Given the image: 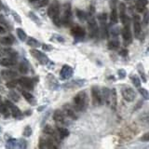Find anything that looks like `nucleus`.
<instances>
[{
	"label": "nucleus",
	"instance_id": "obj_31",
	"mask_svg": "<svg viewBox=\"0 0 149 149\" xmlns=\"http://www.w3.org/2000/svg\"><path fill=\"white\" fill-rule=\"evenodd\" d=\"M17 34H18L19 38H20L22 41H25L27 36H26V34L24 33V31H23L22 29H21V28H18V29H17Z\"/></svg>",
	"mask_w": 149,
	"mask_h": 149
},
{
	"label": "nucleus",
	"instance_id": "obj_42",
	"mask_svg": "<svg viewBox=\"0 0 149 149\" xmlns=\"http://www.w3.org/2000/svg\"><path fill=\"white\" fill-rule=\"evenodd\" d=\"M0 57H6V49H0Z\"/></svg>",
	"mask_w": 149,
	"mask_h": 149
},
{
	"label": "nucleus",
	"instance_id": "obj_44",
	"mask_svg": "<svg viewBox=\"0 0 149 149\" xmlns=\"http://www.w3.org/2000/svg\"><path fill=\"white\" fill-rule=\"evenodd\" d=\"M42 47H43V49H46V50H50V49H52V48H51L50 46H49V45H46V44H44V45L42 46Z\"/></svg>",
	"mask_w": 149,
	"mask_h": 149
},
{
	"label": "nucleus",
	"instance_id": "obj_46",
	"mask_svg": "<svg viewBox=\"0 0 149 149\" xmlns=\"http://www.w3.org/2000/svg\"><path fill=\"white\" fill-rule=\"evenodd\" d=\"M0 22H5V21H4V19H3V16H2V15H0Z\"/></svg>",
	"mask_w": 149,
	"mask_h": 149
},
{
	"label": "nucleus",
	"instance_id": "obj_48",
	"mask_svg": "<svg viewBox=\"0 0 149 149\" xmlns=\"http://www.w3.org/2000/svg\"><path fill=\"white\" fill-rule=\"evenodd\" d=\"M2 8V3H1V1H0V9Z\"/></svg>",
	"mask_w": 149,
	"mask_h": 149
},
{
	"label": "nucleus",
	"instance_id": "obj_16",
	"mask_svg": "<svg viewBox=\"0 0 149 149\" xmlns=\"http://www.w3.org/2000/svg\"><path fill=\"white\" fill-rule=\"evenodd\" d=\"M73 74V69L69 65H63L62 70H61V76L63 79H68L72 77Z\"/></svg>",
	"mask_w": 149,
	"mask_h": 149
},
{
	"label": "nucleus",
	"instance_id": "obj_9",
	"mask_svg": "<svg viewBox=\"0 0 149 149\" xmlns=\"http://www.w3.org/2000/svg\"><path fill=\"white\" fill-rule=\"evenodd\" d=\"M5 104H6L8 107V108H9V110H10V113H11V115L14 116V118H21V116H22L21 110L19 109L16 105H14L12 102L7 100L6 102H5Z\"/></svg>",
	"mask_w": 149,
	"mask_h": 149
},
{
	"label": "nucleus",
	"instance_id": "obj_27",
	"mask_svg": "<svg viewBox=\"0 0 149 149\" xmlns=\"http://www.w3.org/2000/svg\"><path fill=\"white\" fill-rule=\"evenodd\" d=\"M8 98H10V100L13 101V102H19V100H20V96H19V94L14 91H10L8 93Z\"/></svg>",
	"mask_w": 149,
	"mask_h": 149
},
{
	"label": "nucleus",
	"instance_id": "obj_6",
	"mask_svg": "<svg viewBox=\"0 0 149 149\" xmlns=\"http://www.w3.org/2000/svg\"><path fill=\"white\" fill-rule=\"evenodd\" d=\"M91 95H92V101L94 105H101L104 101H102V92L100 88L97 86H93L91 88Z\"/></svg>",
	"mask_w": 149,
	"mask_h": 149
},
{
	"label": "nucleus",
	"instance_id": "obj_20",
	"mask_svg": "<svg viewBox=\"0 0 149 149\" xmlns=\"http://www.w3.org/2000/svg\"><path fill=\"white\" fill-rule=\"evenodd\" d=\"M3 66L6 67H11L13 65L16 64V58H12V57H6L4 58L1 62H0Z\"/></svg>",
	"mask_w": 149,
	"mask_h": 149
},
{
	"label": "nucleus",
	"instance_id": "obj_11",
	"mask_svg": "<svg viewBox=\"0 0 149 149\" xmlns=\"http://www.w3.org/2000/svg\"><path fill=\"white\" fill-rule=\"evenodd\" d=\"M31 54L34 56L36 59H37V61L41 63V64H47L49 62V59L48 57L44 54L40 52L39 50H36V49H32L31 50Z\"/></svg>",
	"mask_w": 149,
	"mask_h": 149
},
{
	"label": "nucleus",
	"instance_id": "obj_25",
	"mask_svg": "<svg viewBox=\"0 0 149 149\" xmlns=\"http://www.w3.org/2000/svg\"><path fill=\"white\" fill-rule=\"evenodd\" d=\"M0 43L3 45H11L13 43V39L11 36H5V37H0Z\"/></svg>",
	"mask_w": 149,
	"mask_h": 149
},
{
	"label": "nucleus",
	"instance_id": "obj_33",
	"mask_svg": "<svg viewBox=\"0 0 149 149\" xmlns=\"http://www.w3.org/2000/svg\"><path fill=\"white\" fill-rule=\"evenodd\" d=\"M18 84H19L18 80H15V79H11V80H8V82L7 83V87L8 88H14L17 87Z\"/></svg>",
	"mask_w": 149,
	"mask_h": 149
},
{
	"label": "nucleus",
	"instance_id": "obj_38",
	"mask_svg": "<svg viewBox=\"0 0 149 149\" xmlns=\"http://www.w3.org/2000/svg\"><path fill=\"white\" fill-rule=\"evenodd\" d=\"M138 70H139V72H140V74H142V78L143 79V81H146V76H144V73H143V71H142V65L141 64H139L138 65Z\"/></svg>",
	"mask_w": 149,
	"mask_h": 149
},
{
	"label": "nucleus",
	"instance_id": "obj_23",
	"mask_svg": "<svg viewBox=\"0 0 149 149\" xmlns=\"http://www.w3.org/2000/svg\"><path fill=\"white\" fill-rule=\"evenodd\" d=\"M110 104L112 105V108H113L114 110H116V104H118V100H116V92L115 88H113V90L111 91Z\"/></svg>",
	"mask_w": 149,
	"mask_h": 149
},
{
	"label": "nucleus",
	"instance_id": "obj_13",
	"mask_svg": "<svg viewBox=\"0 0 149 149\" xmlns=\"http://www.w3.org/2000/svg\"><path fill=\"white\" fill-rule=\"evenodd\" d=\"M19 84L26 88V90H33L34 88V82L31 78H28V77H21L19 79Z\"/></svg>",
	"mask_w": 149,
	"mask_h": 149
},
{
	"label": "nucleus",
	"instance_id": "obj_18",
	"mask_svg": "<svg viewBox=\"0 0 149 149\" xmlns=\"http://www.w3.org/2000/svg\"><path fill=\"white\" fill-rule=\"evenodd\" d=\"M71 34L74 36L77 37V38H81V37H83L84 36H85V31H84V29L80 26H74L72 28Z\"/></svg>",
	"mask_w": 149,
	"mask_h": 149
},
{
	"label": "nucleus",
	"instance_id": "obj_1",
	"mask_svg": "<svg viewBox=\"0 0 149 149\" xmlns=\"http://www.w3.org/2000/svg\"><path fill=\"white\" fill-rule=\"evenodd\" d=\"M48 15L49 18L52 19V21L55 23V25H58V26L60 25V23H61L60 7H59V4L56 1H54L49 6V8H48Z\"/></svg>",
	"mask_w": 149,
	"mask_h": 149
},
{
	"label": "nucleus",
	"instance_id": "obj_4",
	"mask_svg": "<svg viewBox=\"0 0 149 149\" xmlns=\"http://www.w3.org/2000/svg\"><path fill=\"white\" fill-rule=\"evenodd\" d=\"M72 21V9L71 5L66 3L63 5V23L64 25H70Z\"/></svg>",
	"mask_w": 149,
	"mask_h": 149
},
{
	"label": "nucleus",
	"instance_id": "obj_26",
	"mask_svg": "<svg viewBox=\"0 0 149 149\" xmlns=\"http://www.w3.org/2000/svg\"><path fill=\"white\" fill-rule=\"evenodd\" d=\"M119 48V42L118 40H112L108 43V49L112 50H116Z\"/></svg>",
	"mask_w": 149,
	"mask_h": 149
},
{
	"label": "nucleus",
	"instance_id": "obj_19",
	"mask_svg": "<svg viewBox=\"0 0 149 149\" xmlns=\"http://www.w3.org/2000/svg\"><path fill=\"white\" fill-rule=\"evenodd\" d=\"M43 132H44V133H46L47 135H49V136L54 138L55 140H58V137H59V136H58V134H57V132H56L55 130H53V128L51 127V126H49V125H46Z\"/></svg>",
	"mask_w": 149,
	"mask_h": 149
},
{
	"label": "nucleus",
	"instance_id": "obj_3",
	"mask_svg": "<svg viewBox=\"0 0 149 149\" xmlns=\"http://www.w3.org/2000/svg\"><path fill=\"white\" fill-rule=\"evenodd\" d=\"M88 30H90V35L91 37H96L99 34V27L95 21V19L92 17V12L91 13L90 18L88 20Z\"/></svg>",
	"mask_w": 149,
	"mask_h": 149
},
{
	"label": "nucleus",
	"instance_id": "obj_47",
	"mask_svg": "<svg viewBox=\"0 0 149 149\" xmlns=\"http://www.w3.org/2000/svg\"><path fill=\"white\" fill-rule=\"evenodd\" d=\"M38 0H30V2H37Z\"/></svg>",
	"mask_w": 149,
	"mask_h": 149
},
{
	"label": "nucleus",
	"instance_id": "obj_43",
	"mask_svg": "<svg viewBox=\"0 0 149 149\" xmlns=\"http://www.w3.org/2000/svg\"><path fill=\"white\" fill-rule=\"evenodd\" d=\"M119 54H120L121 56H127V55H128V50L126 49H121V50H120V52H119Z\"/></svg>",
	"mask_w": 149,
	"mask_h": 149
},
{
	"label": "nucleus",
	"instance_id": "obj_24",
	"mask_svg": "<svg viewBox=\"0 0 149 149\" xmlns=\"http://www.w3.org/2000/svg\"><path fill=\"white\" fill-rule=\"evenodd\" d=\"M57 134L59 138L63 139L65 137H67L69 135V130L66 128H63V127H58L57 128Z\"/></svg>",
	"mask_w": 149,
	"mask_h": 149
},
{
	"label": "nucleus",
	"instance_id": "obj_41",
	"mask_svg": "<svg viewBox=\"0 0 149 149\" xmlns=\"http://www.w3.org/2000/svg\"><path fill=\"white\" fill-rule=\"evenodd\" d=\"M118 74H119V77L120 78H124L125 76H126V72L124 71V70H119Z\"/></svg>",
	"mask_w": 149,
	"mask_h": 149
},
{
	"label": "nucleus",
	"instance_id": "obj_5",
	"mask_svg": "<svg viewBox=\"0 0 149 149\" xmlns=\"http://www.w3.org/2000/svg\"><path fill=\"white\" fill-rule=\"evenodd\" d=\"M121 93H122L123 98L127 102H133L135 100V97H136V94H135L134 90L132 88L129 87V86L123 87L122 90H121Z\"/></svg>",
	"mask_w": 149,
	"mask_h": 149
},
{
	"label": "nucleus",
	"instance_id": "obj_8",
	"mask_svg": "<svg viewBox=\"0 0 149 149\" xmlns=\"http://www.w3.org/2000/svg\"><path fill=\"white\" fill-rule=\"evenodd\" d=\"M133 32L136 37H140L142 33V25H141V19L139 15H133Z\"/></svg>",
	"mask_w": 149,
	"mask_h": 149
},
{
	"label": "nucleus",
	"instance_id": "obj_12",
	"mask_svg": "<svg viewBox=\"0 0 149 149\" xmlns=\"http://www.w3.org/2000/svg\"><path fill=\"white\" fill-rule=\"evenodd\" d=\"M112 10L110 13V22L112 24H116L118 22V14L116 8V0H112Z\"/></svg>",
	"mask_w": 149,
	"mask_h": 149
},
{
	"label": "nucleus",
	"instance_id": "obj_14",
	"mask_svg": "<svg viewBox=\"0 0 149 149\" xmlns=\"http://www.w3.org/2000/svg\"><path fill=\"white\" fill-rule=\"evenodd\" d=\"M63 113L66 116H68L69 118H71L73 119H77V116L76 114V112H74V108L70 104H64L63 107Z\"/></svg>",
	"mask_w": 149,
	"mask_h": 149
},
{
	"label": "nucleus",
	"instance_id": "obj_10",
	"mask_svg": "<svg viewBox=\"0 0 149 149\" xmlns=\"http://www.w3.org/2000/svg\"><path fill=\"white\" fill-rule=\"evenodd\" d=\"M118 8H119L118 18H120V21L122 22L123 25L129 24L130 21H129V18L127 16V14H126V6H125V4L124 3H120L119 6H118Z\"/></svg>",
	"mask_w": 149,
	"mask_h": 149
},
{
	"label": "nucleus",
	"instance_id": "obj_7",
	"mask_svg": "<svg viewBox=\"0 0 149 149\" xmlns=\"http://www.w3.org/2000/svg\"><path fill=\"white\" fill-rule=\"evenodd\" d=\"M122 37H123L125 46H128L132 42V32H130V23L124 25V28L122 29Z\"/></svg>",
	"mask_w": 149,
	"mask_h": 149
},
{
	"label": "nucleus",
	"instance_id": "obj_29",
	"mask_svg": "<svg viewBox=\"0 0 149 149\" xmlns=\"http://www.w3.org/2000/svg\"><path fill=\"white\" fill-rule=\"evenodd\" d=\"M130 79H132V81L133 85H134L135 87L140 88V86H141V81H140L139 77L136 76V74H132V76L130 77Z\"/></svg>",
	"mask_w": 149,
	"mask_h": 149
},
{
	"label": "nucleus",
	"instance_id": "obj_40",
	"mask_svg": "<svg viewBox=\"0 0 149 149\" xmlns=\"http://www.w3.org/2000/svg\"><path fill=\"white\" fill-rule=\"evenodd\" d=\"M148 19H149V12L146 11L144 14V24H147L148 23Z\"/></svg>",
	"mask_w": 149,
	"mask_h": 149
},
{
	"label": "nucleus",
	"instance_id": "obj_36",
	"mask_svg": "<svg viewBox=\"0 0 149 149\" xmlns=\"http://www.w3.org/2000/svg\"><path fill=\"white\" fill-rule=\"evenodd\" d=\"M31 134H32V129L29 126H27V127H25L24 130H23V135H24L25 137H29L31 136Z\"/></svg>",
	"mask_w": 149,
	"mask_h": 149
},
{
	"label": "nucleus",
	"instance_id": "obj_35",
	"mask_svg": "<svg viewBox=\"0 0 149 149\" xmlns=\"http://www.w3.org/2000/svg\"><path fill=\"white\" fill-rule=\"evenodd\" d=\"M77 17H78L79 20H81V21L86 20V19L88 18V15H87V14H86L85 12H84V11H82V10H77Z\"/></svg>",
	"mask_w": 149,
	"mask_h": 149
},
{
	"label": "nucleus",
	"instance_id": "obj_34",
	"mask_svg": "<svg viewBox=\"0 0 149 149\" xmlns=\"http://www.w3.org/2000/svg\"><path fill=\"white\" fill-rule=\"evenodd\" d=\"M144 9H146V4H143L142 2L136 3V10L138 12H143Z\"/></svg>",
	"mask_w": 149,
	"mask_h": 149
},
{
	"label": "nucleus",
	"instance_id": "obj_2",
	"mask_svg": "<svg viewBox=\"0 0 149 149\" xmlns=\"http://www.w3.org/2000/svg\"><path fill=\"white\" fill-rule=\"evenodd\" d=\"M87 102V95L85 91H79L77 94L74 96V108L78 111H82L86 106Z\"/></svg>",
	"mask_w": 149,
	"mask_h": 149
},
{
	"label": "nucleus",
	"instance_id": "obj_17",
	"mask_svg": "<svg viewBox=\"0 0 149 149\" xmlns=\"http://www.w3.org/2000/svg\"><path fill=\"white\" fill-rule=\"evenodd\" d=\"M53 119L55 120V122L58 124H64L65 123L64 113L61 110H56L53 114Z\"/></svg>",
	"mask_w": 149,
	"mask_h": 149
},
{
	"label": "nucleus",
	"instance_id": "obj_37",
	"mask_svg": "<svg viewBox=\"0 0 149 149\" xmlns=\"http://www.w3.org/2000/svg\"><path fill=\"white\" fill-rule=\"evenodd\" d=\"M141 141L143 142H149V132L144 133L143 136L141 137Z\"/></svg>",
	"mask_w": 149,
	"mask_h": 149
},
{
	"label": "nucleus",
	"instance_id": "obj_21",
	"mask_svg": "<svg viewBox=\"0 0 149 149\" xmlns=\"http://www.w3.org/2000/svg\"><path fill=\"white\" fill-rule=\"evenodd\" d=\"M110 96H111V91H109V88H104L102 91V101L105 102L106 104H110Z\"/></svg>",
	"mask_w": 149,
	"mask_h": 149
},
{
	"label": "nucleus",
	"instance_id": "obj_45",
	"mask_svg": "<svg viewBox=\"0 0 149 149\" xmlns=\"http://www.w3.org/2000/svg\"><path fill=\"white\" fill-rule=\"evenodd\" d=\"M5 31H6V30H5V28L2 27V26H0V35H1V34H4Z\"/></svg>",
	"mask_w": 149,
	"mask_h": 149
},
{
	"label": "nucleus",
	"instance_id": "obj_30",
	"mask_svg": "<svg viewBox=\"0 0 149 149\" xmlns=\"http://www.w3.org/2000/svg\"><path fill=\"white\" fill-rule=\"evenodd\" d=\"M27 45L30 46V47H34V48H37V47H39L40 44L39 42L36 40L35 38H29L27 40Z\"/></svg>",
	"mask_w": 149,
	"mask_h": 149
},
{
	"label": "nucleus",
	"instance_id": "obj_32",
	"mask_svg": "<svg viewBox=\"0 0 149 149\" xmlns=\"http://www.w3.org/2000/svg\"><path fill=\"white\" fill-rule=\"evenodd\" d=\"M139 92L141 93V95L143 96V98H144L146 100H149V91L146 90V88H139Z\"/></svg>",
	"mask_w": 149,
	"mask_h": 149
},
{
	"label": "nucleus",
	"instance_id": "obj_22",
	"mask_svg": "<svg viewBox=\"0 0 149 149\" xmlns=\"http://www.w3.org/2000/svg\"><path fill=\"white\" fill-rule=\"evenodd\" d=\"M22 96L24 97V99L29 102L30 104H32V105H34V104H36V98L33 96L30 92H28V91H23L22 92Z\"/></svg>",
	"mask_w": 149,
	"mask_h": 149
},
{
	"label": "nucleus",
	"instance_id": "obj_28",
	"mask_svg": "<svg viewBox=\"0 0 149 149\" xmlns=\"http://www.w3.org/2000/svg\"><path fill=\"white\" fill-rule=\"evenodd\" d=\"M19 69H20V72L22 74H27L28 70H29V67H28V64L25 62H22V63H21Z\"/></svg>",
	"mask_w": 149,
	"mask_h": 149
},
{
	"label": "nucleus",
	"instance_id": "obj_39",
	"mask_svg": "<svg viewBox=\"0 0 149 149\" xmlns=\"http://www.w3.org/2000/svg\"><path fill=\"white\" fill-rule=\"evenodd\" d=\"M48 3H49V0H40L38 6L39 7H45L46 5H48Z\"/></svg>",
	"mask_w": 149,
	"mask_h": 149
},
{
	"label": "nucleus",
	"instance_id": "obj_15",
	"mask_svg": "<svg viewBox=\"0 0 149 149\" xmlns=\"http://www.w3.org/2000/svg\"><path fill=\"white\" fill-rule=\"evenodd\" d=\"M1 76L6 80H11V79H15L18 77V74L13 70H3L1 72Z\"/></svg>",
	"mask_w": 149,
	"mask_h": 149
},
{
	"label": "nucleus",
	"instance_id": "obj_49",
	"mask_svg": "<svg viewBox=\"0 0 149 149\" xmlns=\"http://www.w3.org/2000/svg\"><path fill=\"white\" fill-rule=\"evenodd\" d=\"M2 104V99H1V96H0V104Z\"/></svg>",
	"mask_w": 149,
	"mask_h": 149
}]
</instances>
